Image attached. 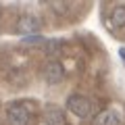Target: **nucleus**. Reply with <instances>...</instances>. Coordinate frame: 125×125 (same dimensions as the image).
Returning a JSON list of instances; mask_svg holds the SVG:
<instances>
[{
    "mask_svg": "<svg viewBox=\"0 0 125 125\" xmlns=\"http://www.w3.org/2000/svg\"><path fill=\"white\" fill-rule=\"evenodd\" d=\"M29 119H31V115L25 104L13 102L6 106V123L9 125H29Z\"/></svg>",
    "mask_w": 125,
    "mask_h": 125,
    "instance_id": "f257e3e1",
    "label": "nucleus"
},
{
    "mask_svg": "<svg viewBox=\"0 0 125 125\" xmlns=\"http://www.w3.org/2000/svg\"><path fill=\"white\" fill-rule=\"evenodd\" d=\"M67 106L77 119H90V117H92V104H90V100L85 98V96H79V94L69 96Z\"/></svg>",
    "mask_w": 125,
    "mask_h": 125,
    "instance_id": "f03ea898",
    "label": "nucleus"
},
{
    "mask_svg": "<svg viewBox=\"0 0 125 125\" xmlns=\"http://www.w3.org/2000/svg\"><path fill=\"white\" fill-rule=\"evenodd\" d=\"M44 75H46V81H48V83H58V81H62V75H65L62 65L58 61H50L48 65H46V69H44Z\"/></svg>",
    "mask_w": 125,
    "mask_h": 125,
    "instance_id": "7ed1b4c3",
    "label": "nucleus"
},
{
    "mask_svg": "<svg viewBox=\"0 0 125 125\" xmlns=\"http://www.w3.org/2000/svg\"><path fill=\"white\" fill-rule=\"evenodd\" d=\"M17 29L21 31V33H36V31L40 29V21H38L36 17H29V15H25V17L19 19Z\"/></svg>",
    "mask_w": 125,
    "mask_h": 125,
    "instance_id": "20e7f679",
    "label": "nucleus"
},
{
    "mask_svg": "<svg viewBox=\"0 0 125 125\" xmlns=\"http://www.w3.org/2000/svg\"><path fill=\"white\" fill-rule=\"evenodd\" d=\"M42 121H44V125H65V117H62V113L56 111V108L46 111Z\"/></svg>",
    "mask_w": 125,
    "mask_h": 125,
    "instance_id": "39448f33",
    "label": "nucleus"
},
{
    "mask_svg": "<svg viewBox=\"0 0 125 125\" xmlns=\"http://www.w3.org/2000/svg\"><path fill=\"white\" fill-rule=\"evenodd\" d=\"M119 115L115 111H102L96 117V125H119Z\"/></svg>",
    "mask_w": 125,
    "mask_h": 125,
    "instance_id": "423d86ee",
    "label": "nucleus"
},
{
    "mask_svg": "<svg viewBox=\"0 0 125 125\" xmlns=\"http://www.w3.org/2000/svg\"><path fill=\"white\" fill-rule=\"evenodd\" d=\"M111 25H113V27H117V29L125 25V6H115V9H113Z\"/></svg>",
    "mask_w": 125,
    "mask_h": 125,
    "instance_id": "0eeeda50",
    "label": "nucleus"
},
{
    "mask_svg": "<svg viewBox=\"0 0 125 125\" xmlns=\"http://www.w3.org/2000/svg\"><path fill=\"white\" fill-rule=\"evenodd\" d=\"M50 6H52V9H56V10H61V13H58V15H62V13H65V10H67V2H50Z\"/></svg>",
    "mask_w": 125,
    "mask_h": 125,
    "instance_id": "6e6552de",
    "label": "nucleus"
},
{
    "mask_svg": "<svg viewBox=\"0 0 125 125\" xmlns=\"http://www.w3.org/2000/svg\"><path fill=\"white\" fill-rule=\"evenodd\" d=\"M119 54H121V58H125V48H121V50H119Z\"/></svg>",
    "mask_w": 125,
    "mask_h": 125,
    "instance_id": "1a4fd4ad",
    "label": "nucleus"
}]
</instances>
